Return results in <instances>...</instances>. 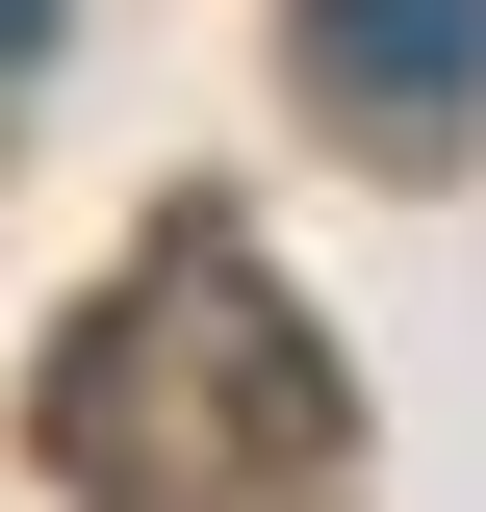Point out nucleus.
<instances>
[{
	"mask_svg": "<svg viewBox=\"0 0 486 512\" xmlns=\"http://www.w3.org/2000/svg\"><path fill=\"white\" fill-rule=\"evenodd\" d=\"M307 436H333V359L256 308L231 231H154V308H103L77 384H52V461L128 487V512H231V487H282Z\"/></svg>",
	"mask_w": 486,
	"mask_h": 512,
	"instance_id": "f257e3e1",
	"label": "nucleus"
},
{
	"mask_svg": "<svg viewBox=\"0 0 486 512\" xmlns=\"http://www.w3.org/2000/svg\"><path fill=\"white\" fill-rule=\"evenodd\" d=\"M307 77H333V128L435 154V128L486 103V0H307Z\"/></svg>",
	"mask_w": 486,
	"mask_h": 512,
	"instance_id": "f03ea898",
	"label": "nucleus"
},
{
	"mask_svg": "<svg viewBox=\"0 0 486 512\" xmlns=\"http://www.w3.org/2000/svg\"><path fill=\"white\" fill-rule=\"evenodd\" d=\"M0 26H26V0H0Z\"/></svg>",
	"mask_w": 486,
	"mask_h": 512,
	"instance_id": "7ed1b4c3",
	"label": "nucleus"
}]
</instances>
